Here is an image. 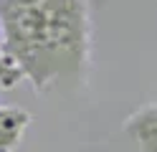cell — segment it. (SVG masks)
<instances>
[{
    "label": "cell",
    "mask_w": 157,
    "mask_h": 152,
    "mask_svg": "<svg viewBox=\"0 0 157 152\" xmlns=\"http://www.w3.org/2000/svg\"><path fill=\"white\" fill-rule=\"evenodd\" d=\"M89 0H0V51L36 94H74L91 68Z\"/></svg>",
    "instance_id": "1"
},
{
    "label": "cell",
    "mask_w": 157,
    "mask_h": 152,
    "mask_svg": "<svg viewBox=\"0 0 157 152\" xmlns=\"http://www.w3.org/2000/svg\"><path fill=\"white\" fill-rule=\"evenodd\" d=\"M124 132L137 145V152H157V101L132 111L124 119Z\"/></svg>",
    "instance_id": "2"
},
{
    "label": "cell",
    "mask_w": 157,
    "mask_h": 152,
    "mask_svg": "<svg viewBox=\"0 0 157 152\" xmlns=\"http://www.w3.org/2000/svg\"><path fill=\"white\" fill-rule=\"evenodd\" d=\"M33 117L18 107H0V152H13L25 134Z\"/></svg>",
    "instance_id": "3"
},
{
    "label": "cell",
    "mask_w": 157,
    "mask_h": 152,
    "mask_svg": "<svg viewBox=\"0 0 157 152\" xmlns=\"http://www.w3.org/2000/svg\"><path fill=\"white\" fill-rule=\"evenodd\" d=\"M21 79H23V74L3 56V51H0V89H13Z\"/></svg>",
    "instance_id": "4"
}]
</instances>
